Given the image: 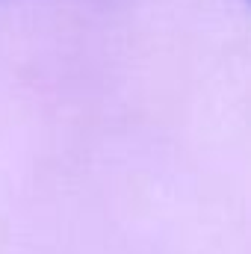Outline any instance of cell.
Here are the masks:
<instances>
[{"label":"cell","instance_id":"6da1fadb","mask_svg":"<svg viewBox=\"0 0 251 254\" xmlns=\"http://www.w3.org/2000/svg\"><path fill=\"white\" fill-rule=\"evenodd\" d=\"M3 3H6V0H0V6H3Z\"/></svg>","mask_w":251,"mask_h":254}]
</instances>
